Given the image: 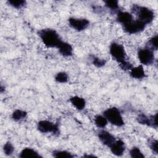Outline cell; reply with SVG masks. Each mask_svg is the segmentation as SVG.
I'll use <instances>...</instances> for the list:
<instances>
[{
  "instance_id": "6da1fadb",
  "label": "cell",
  "mask_w": 158,
  "mask_h": 158,
  "mask_svg": "<svg viewBox=\"0 0 158 158\" xmlns=\"http://www.w3.org/2000/svg\"><path fill=\"white\" fill-rule=\"evenodd\" d=\"M38 35L44 46L48 48H53L59 46L62 41L57 32L51 28H44L38 30Z\"/></svg>"
},
{
  "instance_id": "7a4b0ae2",
  "label": "cell",
  "mask_w": 158,
  "mask_h": 158,
  "mask_svg": "<svg viewBox=\"0 0 158 158\" xmlns=\"http://www.w3.org/2000/svg\"><path fill=\"white\" fill-rule=\"evenodd\" d=\"M131 11L138 17V20L143 22L146 25L151 23L154 19V11L145 6L133 4Z\"/></svg>"
},
{
  "instance_id": "3957f363",
  "label": "cell",
  "mask_w": 158,
  "mask_h": 158,
  "mask_svg": "<svg viewBox=\"0 0 158 158\" xmlns=\"http://www.w3.org/2000/svg\"><path fill=\"white\" fill-rule=\"evenodd\" d=\"M103 115L112 125L119 127H122L124 125V121L121 112L116 107H112L107 109L103 112Z\"/></svg>"
},
{
  "instance_id": "277c9868",
  "label": "cell",
  "mask_w": 158,
  "mask_h": 158,
  "mask_svg": "<svg viewBox=\"0 0 158 158\" xmlns=\"http://www.w3.org/2000/svg\"><path fill=\"white\" fill-rule=\"evenodd\" d=\"M109 52L112 59L119 64L127 60L126 52L123 46L121 44L115 42L112 43L109 47Z\"/></svg>"
},
{
  "instance_id": "5b68a950",
  "label": "cell",
  "mask_w": 158,
  "mask_h": 158,
  "mask_svg": "<svg viewBox=\"0 0 158 158\" xmlns=\"http://www.w3.org/2000/svg\"><path fill=\"white\" fill-rule=\"evenodd\" d=\"M37 129L41 133H52L54 135H59V123H53L48 120H40L37 123Z\"/></svg>"
},
{
  "instance_id": "8992f818",
  "label": "cell",
  "mask_w": 158,
  "mask_h": 158,
  "mask_svg": "<svg viewBox=\"0 0 158 158\" xmlns=\"http://www.w3.org/2000/svg\"><path fill=\"white\" fill-rule=\"evenodd\" d=\"M146 24L139 20H132L131 22L122 25L123 30L128 34H136L143 31Z\"/></svg>"
},
{
  "instance_id": "52a82bcc",
  "label": "cell",
  "mask_w": 158,
  "mask_h": 158,
  "mask_svg": "<svg viewBox=\"0 0 158 158\" xmlns=\"http://www.w3.org/2000/svg\"><path fill=\"white\" fill-rule=\"evenodd\" d=\"M138 57L142 65H152L154 64L155 59L154 51L146 47L138 50Z\"/></svg>"
},
{
  "instance_id": "ba28073f",
  "label": "cell",
  "mask_w": 158,
  "mask_h": 158,
  "mask_svg": "<svg viewBox=\"0 0 158 158\" xmlns=\"http://www.w3.org/2000/svg\"><path fill=\"white\" fill-rule=\"evenodd\" d=\"M157 114H155L153 115L148 116L146 114L141 113L138 114L136 117V120L139 123L152 127L155 129H157Z\"/></svg>"
},
{
  "instance_id": "9c48e42d",
  "label": "cell",
  "mask_w": 158,
  "mask_h": 158,
  "mask_svg": "<svg viewBox=\"0 0 158 158\" xmlns=\"http://www.w3.org/2000/svg\"><path fill=\"white\" fill-rule=\"evenodd\" d=\"M69 24L70 27L78 31L85 30L89 25V22L86 19H77L71 17L69 19Z\"/></svg>"
},
{
  "instance_id": "30bf717a",
  "label": "cell",
  "mask_w": 158,
  "mask_h": 158,
  "mask_svg": "<svg viewBox=\"0 0 158 158\" xmlns=\"http://www.w3.org/2000/svg\"><path fill=\"white\" fill-rule=\"evenodd\" d=\"M98 136L100 141L105 146L110 147L111 145L115 141V138L110 133L107 131L101 130L98 133Z\"/></svg>"
},
{
  "instance_id": "8fae6325",
  "label": "cell",
  "mask_w": 158,
  "mask_h": 158,
  "mask_svg": "<svg viewBox=\"0 0 158 158\" xmlns=\"http://www.w3.org/2000/svg\"><path fill=\"white\" fill-rule=\"evenodd\" d=\"M111 152L116 156H121L123 154L125 150V145L122 139L115 140L110 147Z\"/></svg>"
},
{
  "instance_id": "7c38bea8",
  "label": "cell",
  "mask_w": 158,
  "mask_h": 158,
  "mask_svg": "<svg viewBox=\"0 0 158 158\" xmlns=\"http://www.w3.org/2000/svg\"><path fill=\"white\" fill-rule=\"evenodd\" d=\"M57 49L59 51V53L64 57L72 56L73 54L72 46L71 44L67 42L62 41L57 47Z\"/></svg>"
},
{
  "instance_id": "4fadbf2b",
  "label": "cell",
  "mask_w": 158,
  "mask_h": 158,
  "mask_svg": "<svg viewBox=\"0 0 158 158\" xmlns=\"http://www.w3.org/2000/svg\"><path fill=\"white\" fill-rule=\"evenodd\" d=\"M117 21L122 24V25L126 24L130 22H131L133 20V16L131 14L125 12V11H122L119 10L117 12V17H116Z\"/></svg>"
},
{
  "instance_id": "5bb4252c",
  "label": "cell",
  "mask_w": 158,
  "mask_h": 158,
  "mask_svg": "<svg viewBox=\"0 0 158 158\" xmlns=\"http://www.w3.org/2000/svg\"><path fill=\"white\" fill-rule=\"evenodd\" d=\"M130 76L135 79H143L146 77V73L142 65L132 67L130 72Z\"/></svg>"
},
{
  "instance_id": "9a60e30c",
  "label": "cell",
  "mask_w": 158,
  "mask_h": 158,
  "mask_svg": "<svg viewBox=\"0 0 158 158\" xmlns=\"http://www.w3.org/2000/svg\"><path fill=\"white\" fill-rule=\"evenodd\" d=\"M19 157L21 158L41 157L38 152L31 148H25L23 149L19 154Z\"/></svg>"
},
{
  "instance_id": "2e32d148",
  "label": "cell",
  "mask_w": 158,
  "mask_h": 158,
  "mask_svg": "<svg viewBox=\"0 0 158 158\" xmlns=\"http://www.w3.org/2000/svg\"><path fill=\"white\" fill-rule=\"evenodd\" d=\"M70 102L78 110H83L86 106V101L85 99L78 96H75L70 98Z\"/></svg>"
},
{
  "instance_id": "e0dca14e",
  "label": "cell",
  "mask_w": 158,
  "mask_h": 158,
  "mask_svg": "<svg viewBox=\"0 0 158 158\" xmlns=\"http://www.w3.org/2000/svg\"><path fill=\"white\" fill-rule=\"evenodd\" d=\"M27 115V112L20 109H17L12 114V118L17 122L21 121L26 118Z\"/></svg>"
},
{
  "instance_id": "ac0fdd59",
  "label": "cell",
  "mask_w": 158,
  "mask_h": 158,
  "mask_svg": "<svg viewBox=\"0 0 158 158\" xmlns=\"http://www.w3.org/2000/svg\"><path fill=\"white\" fill-rule=\"evenodd\" d=\"M108 121L104 115H97L94 117V124L98 128H104L107 125Z\"/></svg>"
},
{
  "instance_id": "d6986e66",
  "label": "cell",
  "mask_w": 158,
  "mask_h": 158,
  "mask_svg": "<svg viewBox=\"0 0 158 158\" xmlns=\"http://www.w3.org/2000/svg\"><path fill=\"white\" fill-rule=\"evenodd\" d=\"M104 4H105V6L109 9L110 10H111L112 12H114V13L115 12H117L119 10L118 8V1H116V0H111V1H109V0H107V1H104Z\"/></svg>"
},
{
  "instance_id": "ffe728a7",
  "label": "cell",
  "mask_w": 158,
  "mask_h": 158,
  "mask_svg": "<svg viewBox=\"0 0 158 158\" xmlns=\"http://www.w3.org/2000/svg\"><path fill=\"white\" fill-rule=\"evenodd\" d=\"M157 38H158L157 35H156L155 36L151 37L148 41L146 47L151 49L152 51H157Z\"/></svg>"
},
{
  "instance_id": "44dd1931",
  "label": "cell",
  "mask_w": 158,
  "mask_h": 158,
  "mask_svg": "<svg viewBox=\"0 0 158 158\" xmlns=\"http://www.w3.org/2000/svg\"><path fill=\"white\" fill-rule=\"evenodd\" d=\"M52 156L54 157H62V158H72L73 157V155H72L70 152L67 151H60V150H55L52 153Z\"/></svg>"
},
{
  "instance_id": "7402d4cb",
  "label": "cell",
  "mask_w": 158,
  "mask_h": 158,
  "mask_svg": "<svg viewBox=\"0 0 158 158\" xmlns=\"http://www.w3.org/2000/svg\"><path fill=\"white\" fill-rule=\"evenodd\" d=\"M7 4L15 9H20L26 5V1L24 0H9Z\"/></svg>"
},
{
  "instance_id": "603a6c76",
  "label": "cell",
  "mask_w": 158,
  "mask_h": 158,
  "mask_svg": "<svg viewBox=\"0 0 158 158\" xmlns=\"http://www.w3.org/2000/svg\"><path fill=\"white\" fill-rule=\"evenodd\" d=\"M55 80L60 83H65L68 81V75L64 72H58L55 76Z\"/></svg>"
},
{
  "instance_id": "cb8c5ba5",
  "label": "cell",
  "mask_w": 158,
  "mask_h": 158,
  "mask_svg": "<svg viewBox=\"0 0 158 158\" xmlns=\"http://www.w3.org/2000/svg\"><path fill=\"white\" fill-rule=\"evenodd\" d=\"M130 155L133 158H144V156L137 147H133L130 151Z\"/></svg>"
},
{
  "instance_id": "d4e9b609",
  "label": "cell",
  "mask_w": 158,
  "mask_h": 158,
  "mask_svg": "<svg viewBox=\"0 0 158 158\" xmlns=\"http://www.w3.org/2000/svg\"><path fill=\"white\" fill-rule=\"evenodd\" d=\"M91 60H92V64L98 68H100V67L104 66L106 63V60L100 59V58H99L98 57H95L94 56H92Z\"/></svg>"
},
{
  "instance_id": "484cf974",
  "label": "cell",
  "mask_w": 158,
  "mask_h": 158,
  "mask_svg": "<svg viewBox=\"0 0 158 158\" xmlns=\"http://www.w3.org/2000/svg\"><path fill=\"white\" fill-rule=\"evenodd\" d=\"M3 151L7 156H10L14 151V147L10 141L6 142L3 146Z\"/></svg>"
},
{
  "instance_id": "4316f807",
  "label": "cell",
  "mask_w": 158,
  "mask_h": 158,
  "mask_svg": "<svg viewBox=\"0 0 158 158\" xmlns=\"http://www.w3.org/2000/svg\"><path fill=\"white\" fill-rule=\"evenodd\" d=\"M148 146L149 147V148L152 150V151L153 152H154L155 154H157L158 152V148H157V140L153 139V138H150L148 139Z\"/></svg>"
},
{
  "instance_id": "83f0119b",
  "label": "cell",
  "mask_w": 158,
  "mask_h": 158,
  "mask_svg": "<svg viewBox=\"0 0 158 158\" xmlns=\"http://www.w3.org/2000/svg\"><path fill=\"white\" fill-rule=\"evenodd\" d=\"M118 65H119V67H120V69L123 70H130L131 69L132 67H133L132 64L128 60H126L124 62Z\"/></svg>"
},
{
  "instance_id": "f1b7e54d",
  "label": "cell",
  "mask_w": 158,
  "mask_h": 158,
  "mask_svg": "<svg viewBox=\"0 0 158 158\" xmlns=\"http://www.w3.org/2000/svg\"><path fill=\"white\" fill-rule=\"evenodd\" d=\"M83 157H96V156H95L94 155H84Z\"/></svg>"
},
{
  "instance_id": "f546056e",
  "label": "cell",
  "mask_w": 158,
  "mask_h": 158,
  "mask_svg": "<svg viewBox=\"0 0 158 158\" xmlns=\"http://www.w3.org/2000/svg\"><path fill=\"white\" fill-rule=\"evenodd\" d=\"M4 89H5V87H3V86H2V85H1V88H0L1 93H2V92H3V91H4V90H5Z\"/></svg>"
}]
</instances>
